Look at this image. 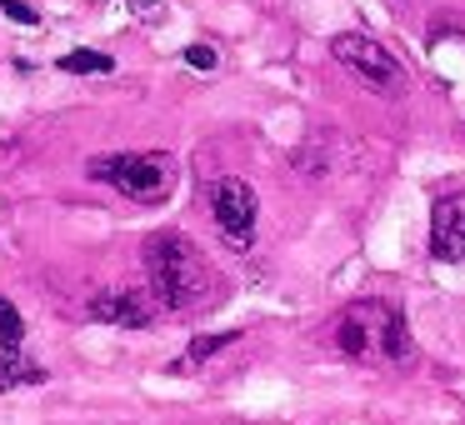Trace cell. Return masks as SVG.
I'll use <instances>...</instances> for the list:
<instances>
[{
    "label": "cell",
    "mask_w": 465,
    "mask_h": 425,
    "mask_svg": "<svg viewBox=\"0 0 465 425\" xmlns=\"http://www.w3.org/2000/svg\"><path fill=\"white\" fill-rule=\"evenodd\" d=\"M211 211H215V225L225 231V245H231V251H251L255 211H261V201H255V185L241 181V175L221 181V185L211 191Z\"/></svg>",
    "instance_id": "5b68a950"
},
{
    "label": "cell",
    "mask_w": 465,
    "mask_h": 425,
    "mask_svg": "<svg viewBox=\"0 0 465 425\" xmlns=\"http://www.w3.org/2000/svg\"><path fill=\"white\" fill-rule=\"evenodd\" d=\"M185 65H195V71H211V65H215V51H211V45H185Z\"/></svg>",
    "instance_id": "4fadbf2b"
},
{
    "label": "cell",
    "mask_w": 465,
    "mask_h": 425,
    "mask_svg": "<svg viewBox=\"0 0 465 425\" xmlns=\"http://www.w3.org/2000/svg\"><path fill=\"white\" fill-rule=\"evenodd\" d=\"M61 71L65 75H111L115 61L101 51H71V55H61Z\"/></svg>",
    "instance_id": "9c48e42d"
},
{
    "label": "cell",
    "mask_w": 465,
    "mask_h": 425,
    "mask_svg": "<svg viewBox=\"0 0 465 425\" xmlns=\"http://www.w3.org/2000/svg\"><path fill=\"white\" fill-rule=\"evenodd\" d=\"M21 335H25L21 311H15L11 301H0V351H15V345H21Z\"/></svg>",
    "instance_id": "30bf717a"
},
{
    "label": "cell",
    "mask_w": 465,
    "mask_h": 425,
    "mask_svg": "<svg viewBox=\"0 0 465 425\" xmlns=\"http://www.w3.org/2000/svg\"><path fill=\"white\" fill-rule=\"evenodd\" d=\"M331 55L365 85V91H375V95H401V91H405L401 61H395V55L385 51L375 35H365V31H341V35L331 41Z\"/></svg>",
    "instance_id": "277c9868"
},
{
    "label": "cell",
    "mask_w": 465,
    "mask_h": 425,
    "mask_svg": "<svg viewBox=\"0 0 465 425\" xmlns=\"http://www.w3.org/2000/svg\"><path fill=\"white\" fill-rule=\"evenodd\" d=\"M430 255L435 261H450V265L465 261V195L435 201V211H430Z\"/></svg>",
    "instance_id": "52a82bcc"
},
{
    "label": "cell",
    "mask_w": 465,
    "mask_h": 425,
    "mask_svg": "<svg viewBox=\"0 0 465 425\" xmlns=\"http://www.w3.org/2000/svg\"><path fill=\"white\" fill-rule=\"evenodd\" d=\"M145 281H151V301L165 311H195L211 301V265L185 235L165 231L145 241Z\"/></svg>",
    "instance_id": "6da1fadb"
},
{
    "label": "cell",
    "mask_w": 465,
    "mask_h": 425,
    "mask_svg": "<svg viewBox=\"0 0 465 425\" xmlns=\"http://www.w3.org/2000/svg\"><path fill=\"white\" fill-rule=\"evenodd\" d=\"M0 11L11 15L15 25H35V21H41V11H31V5H25V0H0Z\"/></svg>",
    "instance_id": "7c38bea8"
},
{
    "label": "cell",
    "mask_w": 465,
    "mask_h": 425,
    "mask_svg": "<svg viewBox=\"0 0 465 425\" xmlns=\"http://www.w3.org/2000/svg\"><path fill=\"white\" fill-rule=\"evenodd\" d=\"M91 321L125 325V331H145V325L155 321V301L141 295V291H121V285H111V291L91 295Z\"/></svg>",
    "instance_id": "8992f818"
},
{
    "label": "cell",
    "mask_w": 465,
    "mask_h": 425,
    "mask_svg": "<svg viewBox=\"0 0 465 425\" xmlns=\"http://www.w3.org/2000/svg\"><path fill=\"white\" fill-rule=\"evenodd\" d=\"M131 11L141 21H165V5H155V0H131Z\"/></svg>",
    "instance_id": "5bb4252c"
},
{
    "label": "cell",
    "mask_w": 465,
    "mask_h": 425,
    "mask_svg": "<svg viewBox=\"0 0 465 425\" xmlns=\"http://www.w3.org/2000/svg\"><path fill=\"white\" fill-rule=\"evenodd\" d=\"M335 345H341L351 361H411V331H405V315L385 301H355L351 311L335 321Z\"/></svg>",
    "instance_id": "7a4b0ae2"
},
{
    "label": "cell",
    "mask_w": 465,
    "mask_h": 425,
    "mask_svg": "<svg viewBox=\"0 0 465 425\" xmlns=\"http://www.w3.org/2000/svg\"><path fill=\"white\" fill-rule=\"evenodd\" d=\"M225 345H235V335H231V331H225V335H201V341L191 345V361H205V355L225 351Z\"/></svg>",
    "instance_id": "8fae6325"
},
{
    "label": "cell",
    "mask_w": 465,
    "mask_h": 425,
    "mask_svg": "<svg viewBox=\"0 0 465 425\" xmlns=\"http://www.w3.org/2000/svg\"><path fill=\"white\" fill-rule=\"evenodd\" d=\"M91 175L105 185H115L121 195L141 205H155L175 181V161L165 151H131V155H95L91 161Z\"/></svg>",
    "instance_id": "3957f363"
},
{
    "label": "cell",
    "mask_w": 465,
    "mask_h": 425,
    "mask_svg": "<svg viewBox=\"0 0 465 425\" xmlns=\"http://www.w3.org/2000/svg\"><path fill=\"white\" fill-rule=\"evenodd\" d=\"M45 371L35 361H25L21 351H0V390H15V385H41Z\"/></svg>",
    "instance_id": "ba28073f"
}]
</instances>
